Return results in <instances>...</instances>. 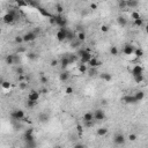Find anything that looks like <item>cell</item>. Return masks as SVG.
I'll return each mask as SVG.
<instances>
[{
  "mask_svg": "<svg viewBox=\"0 0 148 148\" xmlns=\"http://www.w3.org/2000/svg\"><path fill=\"white\" fill-rule=\"evenodd\" d=\"M51 25L53 26H57L59 28H67V19L65 16H63V15H53L51 19H49Z\"/></svg>",
  "mask_w": 148,
  "mask_h": 148,
  "instance_id": "obj_1",
  "label": "cell"
},
{
  "mask_svg": "<svg viewBox=\"0 0 148 148\" xmlns=\"http://www.w3.org/2000/svg\"><path fill=\"white\" fill-rule=\"evenodd\" d=\"M134 51H135V49H134V46L131 44H125L123 48V53L125 56H132L134 53Z\"/></svg>",
  "mask_w": 148,
  "mask_h": 148,
  "instance_id": "obj_13",
  "label": "cell"
},
{
  "mask_svg": "<svg viewBox=\"0 0 148 148\" xmlns=\"http://www.w3.org/2000/svg\"><path fill=\"white\" fill-rule=\"evenodd\" d=\"M73 93H74L73 87H66L65 88V94H66V95H72Z\"/></svg>",
  "mask_w": 148,
  "mask_h": 148,
  "instance_id": "obj_40",
  "label": "cell"
},
{
  "mask_svg": "<svg viewBox=\"0 0 148 148\" xmlns=\"http://www.w3.org/2000/svg\"><path fill=\"white\" fill-rule=\"evenodd\" d=\"M22 42H25V41H23V36H16V37H15V43L21 44Z\"/></svg>",
  "mask_w": 148,
  "mask_h": 148,
  "instance_id": "obj_46",
  "label": "cell"
},
{
  "mask_svg": "<svg viewBox=\"0 0 148 148\" xmlns=\"http://www.w3.org/2000/svg\"><path fill=\"white\" fill-rule=\"evenodd\" d=\"M141 16H140V13L139 12H137V10H133V12L131 13V19L133 21H135V20H138V19H140Z\"/></svg>",
  "mask_w": 148,
  "mask_h": 148,
  "instance_id": "obj_30",
  "label": "cell"
},
{
  "mask_svg": "<svg viewBox=\"0 0 148 148\" xmlns=\"http://www.w3.org/2000/svg\"><path fill=\"white\" fill-rule=\"evenodd\" d=\"M128 71L131 72V74L133 75V78L134 76H138V75H142V74H144V68H142L141 65H134L131 69L128 68Z\"/></svg>",
  "mask_w": 148,
  "mask_h": 148,
  "instance_id": "obj_7",
  "label": "cell"
},
{
  "mask_svg": "<svg viewBox=\"0 0 148 148\" xmlns=\"http://www.w3.org/2000/svg\"><path fill=\"white\" fill-rule=\"evenodd\" d=\"M37 38V35L34 33V31H28L23 35V41L26 43H29V42H34L35 39Z\"/></svg>",
  "mask_w": 148,
  "mask_h": 148,
  "instance_id": "obj_11",
  "label": "cell"
},
{
  "mask_svg": "<svg viewBox=\"0 0 148 148\" xmlns=\"http://www.w3.org/2000/svg\"><path fill=\"white\" fill-rule=\"evenodd\" d=\"M80 44H81V42L78 41V39L75 38V42H74V41H72V44H71V45H72V48L74 49V48H78V46H79Z\"/></svg>",
  "mask_w": 148,
  "mask_h": 148,
  "instance_id": "obj_45",
  "label": "cell"
},
{
  "mask_svg": "<svg viewBox=\"0 0 148 148\" xmlns=\"http://www.w3.org/2000/svg\"><path fill=\"white\" fill-rule=\"evenodd\" d=\"M118 6L120 7V8H126V7H127V4H126V1L125 0H122V1H119L118 2Z\"/></svg>",
  "mask_w": 148,
  "mask_h": 148,
  "instance_id": "obj_44",
  "label": "cell"
},
{
  "mask_svg": "<svg viewBox=\"0 0 148 148\" xmlns=\"http://www.w3.org/2000/svg\"><path fill=\"white\" fill-rule=\"evenodd\" d=\"M50 119V116L46 114V112H41V114L38 115V120L41 123H48Z\"/></svg>",
  "mask_w": 148,
  "mask_h": 148,
  "instance_id": "obj_16",
  "label": "cell"
},
{
  "mask_svg": "<svg viewBox=\"0 0 148 148\" xmlns=\"http://www.w3.org/2000/svg\"><path fill=\"white\" fill-rule=\"evenodd\" d=\"M134 96H135L137 101H138V102H141L142 99L145 98V93H144L142 90H139V91H137V93L134 94Z\"/></svg>",
  "mask_w": 148,
  "mask_h": 148,
  "instance_id": "obj_21",
  "label": "cell"
},
{
  "mask_svg": "<svg viewBox=\"0 0 148 148\" xmlns=\"http://www.w3.org/2000/svg\"><path fill=\"white\" fill-rule=\"evenodd\" d=\"M74 38H76V36H75V35H74V33H73V31H72V30H69V29H68V33H67V41H73V39Z\"/></svg>",
  "mask_w": 148,
  "mask_h": 148,
  "instance_id": "obj_31",
  "label": "cell"
},
{
  "mask_svg": "<svg viewBox=\"0 0 148 148\" xmlns=\"http://www.w3.org/2000/svg\"><path fill=\"white\" fill-rule=\"evenodd\" d=\"M68 79H69V73L67 71H63L60 74H59V80H60L61 82L68 81Z\"/></svg>",
  "mask_w": 148,
  "mask_h": 148,
  "instance_id": "obj_17",
  "label": "cell"
},
{
  "mask_svg": "<svg viewBox=\"0 0 148 148\" xmlns=\"http://www.w3.org/2000/svg\"><path fill=\"white\" fill-rule=\"evenodd\" d=\"M25 134H34V128H28L26 132H25Z\"/></svg>",
  "mask_w": 148,
  "mask_h": 148,
  "instance_id": "obj_52",
  "label": "cell"
},
{
  "mask_svg": "<svg viewBox=\"0 0 148 148\" xmlns=\"http://www.w3.org/2000/svg\"><path fill=\"white\" fill-rule=\"evenodd\" d=\"M71 64V60H69V57H68V55H66V56H64L63 58H61V60H60V66H61V68L63 69H65L67 66Z\"/></svg>",
  "mask_w": 148,
  "mask_h": 148,
  "instance_id": "obj_15",
  "label": "cell"
},
{
  "mask_svg": "<svg viewBox=\"0 0 148 148\" xmlns=\"http://www.w3.org/2000/svg\"><path fill=\"white\" fill-rule=\"evenodd\" d=\"M134 55H135L137 58H141L144 56V50L141 48H138V49H135V51H134Z\"/></svg>",
  "mask_w": 148,
  "mask_h": 148,
  "instance_id": "obj_29",
  "label": "cell"
},
{
  "mask_svg": "<svg viewBox=\"0 0 148 148\" xmlns=\"http://www.w3.org/2000/svg\"><path fill=\"white\" fill-rule=\"evenodd\" d=\"M23 140H25V142L35 141V137H34V134H25L23 135Z\"/></svg>",
  "mask_w": 148,
  "mask_h": 148,
  "instance_id": "obj_26",
  "label": "cell"
},
{
  "mask_svg": "<svg viewBox=\"0 0 148 148\" xmlns=\"http://www.w3.org/2000/svg\"><path fill=\"white\" fill-rule=\"evenodd\" d=\"M137 139H138V135H137L135 133H131L130 135H128V140H130V141H132V142H134Z\"/></svg>",
  "mask_w": 148,
  "mask_h": 148,
  "instance_id": "obj_42",
  "label": "cell"
},
{
  "mask_svg": "<svg viewBox=\"0 0 148 148\" xmlns=\"http://www.w3.org/2000/svg\"><path fill=\"white\" fill-rule=\"evenodd\" d=\"M53 148H61V146H59V145H57V146H55Z\"/></svg>",
  "mask_w": 148,
  "mask_h": 148,
  "instance_id": "obj_58",
  "label": "cell"
},
{
  "mask_svg": "<svg viewBox=\"0 0 148 148\" xmlns=\"http://www.w3.org/2000/svg\"><path fill=\"white\" fill-rule=\"evenodd\" d=\"M76 131H78V133H79V135H82V133H83V126L81 125V124H78V125H76Z\"/></svg>",
  "mask_w": 148,
  "mask_h": 148,
  "instance_id": "obj_41",
  "label": "cell"
},
{
  "mask_svg": "<svg viewBox=\"0 0 148 148\" xmlns=\"http://www.w3.org/2000/svg\"><path fill=\"white\" fill-rule=\"evenodd\" d=\"M41 81H42V83H48V78H46V76H44V75H42Z\"/></svg>",
  "mask_w": 148,
  "mask_h": 148,
  "instance_id": "obj_53",
  "label": "cell"
},
{
  "mask_svg": "<svg viewBox=\"0 0 148 148\" xmlns=\"http://www.w3.org/2000/svg\"><path fill=\"white\" fill-rule=\"evenodd\" d=\"M37 103H38V102L29 101V99H27V102H26V106L28 108V109H33V108H35V106L37 105Z\"/></svg>",
  "mask_w": 148,
  "mask_h": 148,
  "instance_id": "obj_27",
  "label": "cell"
},
{
  "mask_svg": "<svg viewBox=\"0 0 148 148\" xmlns=\"http://www.w3.org/2000/svg\"><path fill=\"white\" fill-rule=\"evenodd\" d=\"M126 4H127V7L128 8H137V7L139 6V2L135 1V0H127L126 1Z\"/></svg>",
  "mask_w": 148,
  "mask_h": 148,
  "instance_id": "obj_19",
  "label": "cell"
},
{
  "mask_svg": "<svg viewBox=\"0 0 148 148\" xmlns=\"http://www.w3.org/2000/svg\"><path fill=\"white\" fill-rule=\"evenodd\" d=\"M133 23H134V26H135V27H139V28H140V27L144 26V19L140 17V19H138V20L133 21Z\"/></svg>",
  "mask_w": 148,
  "mask_h": 148,
  "instance_id": "obj_35",
  "label": "cell"
},
{
  "mask_svg": "<svg viewBox=\"0 0 148 148\" xmlns=\"http://www.w3.org/2000/svg\"><path fill=\"white\" fill-rule=\"evenodd\" d=\"M117 23L120 27H125L126 25H127V20H126L124 16H118L117 17Z\"/></svg>",
  "mask_w": 148,
  "mask_h": 148,
  "instance_id": "obj_22",
  "label": "cell"
},
{
  "mask_svg": "<svg viewBox=\"0 0 148 148\" xmlns=\"http://www.w3.org/2000/svg\"><path fill=\"white\" fill-rule=\"evenodd\" d=\"M99 78H101L102 80H104L105 82H109V81H111L112 80V76H111V74H109V73H102L101 75H99Z\"/></svg>",
  "mask_w": 148,
  "mask_h": 148,
  "instance_id": "obj_20",
  "label": "cell"
},
{
  "mask_svg": "<svg viewBox=\"0 0 148 148\" xmlns=\"http://www.w3.org/2000/svg\"><path fill=\"white\" fill-rule=\"evenodd\" d=\"M16 73H17V75H25V71H23L22 67H17V68H16Z\"/></svg>",
  "mask_w": 148,
  "mask_h": 148,
  "instance_id": "obj_49",
  "label": "cell"
},
{
  "mask_svg": "<svg viewBox=\"0 0 148 148\" xmlns=\"http://www.w3.org/2000/svg\"><path fill=\"white\" fill-rule=\"evenodd\" d=\"M90 8L91 9H96V8H97V5H96V4H90Z\"/></svg>",
  "mask_w": 148,
  "mask_h": 148,
  "instance_id": "obj_54",
  "label": "cell"
},
{
  "mask_svg": "<svg viewBox=\"0 0 148 148\" xmlns=\"http://www.w3.org/2000/svg\"><path fill=\"white\" fill-rule=\"evenodd\" d=\"M114 142H115L116 145H118V146H123V145L126 142L125 135H124L123 133H117V134H115V137H114Z\"/></svg>",
  "mask_w": 148,
  "mask_h": 148,
  "instance_id": "obj_8",
  "label": "cell"
},
{
  "mask_svg": "<svg viewBox=\"0 0 148 148\" xmlns=\"http://www.w3.org/2000/svg\"><path fill=\"white\" fill-rule=\"evenodd\" d=\"M118 49H117V46H115V45H112L111 48H110V53H111V56H114V57H116V56L118 55Z\"/></svg>",
  "mask_w": 148,
  "mask_h": 148,
  "instance_id": "obj_33",
  "label": "cell"
},
{
  "mask_svg": "<svg viewBox=\"0 0 148 148\" xmlns=\"http://www.w3.org/2000/svg\"><path fill=\"white\" fill-rule=\"evenodd\" d=\"M25 148H37V142L35 141H30V142H25Z\"/></svg>",
  "mask_w": 148,
  "mask_h": 148,
  "instance_id": "obj_28",
  "label": "cell"
},
{
  "mask_svg": "<svg viewBox=\"0 0 148 148\" xmlns=\"http://www.w3.org/2000/svg\"><path fill=\"white\" fill-rule=\"evenodd\" d=\"M16 20H17V14H16V12L13 9L8 10V12L2 16V21H4L6 25H13Z\"/></svg>",
  "mask_w": 148,
  "mask_h": 148,
  "instance_id": "obj_2",
  "label": "cell"
},
{
  "mask_svg": "<svg viewBox=\"0 0 148 148\" xmlns=\"http://www.w3.org/2000/svg\"><path fill=\"white\" fill-rule=\"evenodd\" d=\"M88 73H89V76L90 78H94L97 75V69L96 68H90L89 71H88Z\"/></svg>",
  "mask_w": 148,
  "mask_h": 148,
  "instance_id": "obj_38",
  "label": "cell"
},
{
  "mask_svg": "<svg viewBox=\"0 0 148 148\" xmlns=\"http://www.w3.org/2000/svg\"><path fill=\"white\" fill-rule=\"evenodd\" d=\"M147 148H148V146H147Z\"/></svg>",
  "mask_w": 148,
  "mask_h": 148,
  "instance_id": "obj_59",
  "label": "cell"
},
{
  "mask_svg": "<svg viewBox=\"0 0 148 148\" xmlns=\"http://www.w3.org/2000/svg\"><path fill=\"white\" fill-rule=\"evenodd\" d=\"M101 31L102 33H108V31H109V27L106 25H102L101 26Z\"/></svg>",
  "mask_w": 148,
  "mask_h": 148,
  "instance_id": "obj_47",
  "label": "cell"
},
{
  "mask_svg": "<svg viewBox=\"0 0 148 148\" xmlns=\"http://www.w3.org/2000/svg\"><path fill=\"white\" fill-rule=\"evenodd\" d=\"M67 33H68V29L67 28H59V30L56 34V38L58 42H64L67 38Z\"/></svg>",
  "mask_w": 148,
  "mask_h": 148,
  "instance_id": "obj_5",
  "label": "cell"
},
{
  "mask_svg": "<svg viewBox=\"0 0 148 148\" xmlns=\"http://www.w3.org/2000/svg\"><path fill=\"white\" fill-rule=\"evenodd\" d=\"M88 65H89L91 68H97L98 66H101V65H102V63H101V61H99L96 57H93V58L90 59L89 63H88Z\"/></svg>",
  "mask_w": 148,
  "mask_h": 148,
  "instance_id": "obj_14",
  "label": "cell"
},
{
  "mask_svg": "<svg viewBox=\"0 0 148 148\" xmlns=\"http://www.w3.org/2000/svg\"><path fill=\"white\" fill-rule=\"evenodd\" d=\"M145 31H146V33L148 34V25L146 26V28H145Z\"/></svg>",
  "mask_w": 148,
  "mask_h": 148,
  "instance_id": "obj_57",
  "label": "cell"
},
{
  "mask_svg": "<svg viewBox=\"0 0 148 148\" xmlns=\"http://www.w3.org/2000/svg\"><path fill=\"white\" fill-rule=\"evenodd\" d=\"M56 10H57V13H58L59 15L63 14V12H64V7H63V5H61V4H57V5H56Z\"/></svg>",
  "mask_w": 148,
  "mask_h": 148,
  "instance_id": "obj_36",
  "label": "cell"
},
{
  "mask_svg": "<svg viewBox=\"0 0 148 148\" xmlns=\"http://www.w3.org/2000/svg\"><path fill=\"white\" fill-rule=\"evenodd\" d=\"M86 37H87L86 36V33H83V31H79V33L76 34V39L80 41L81 43H83L86 41Z\"/></svg>",
  "mask_w": 148,
  "mask_h": 148,
  "instance_id": "obj_23",
  "label": "cell"
},
{
  "mask_svg": "<svg viewBox=\"0 0 148 148\" xmlns=\"http://www.w3.org/2000/svg\"><path fill=\"white\" fill-rule=\"evenodd\" d=\"M16 5H17L19 7H25V6H28V2H27V1H22V0H17Z\"/></svg>",
  "mask_w": 148,
  "mask_h": 148,
  "instance_id": "obj_43",
  "label": "cell"
},
{
  "mask_svg": "<svg viewBox=\"0 0 148 148\" xmlns=\"http://www.w3.org/2000/svg\"><path fill=\"white\" fill-rule=\"evenodd\" d=\"M37 9H38V12L41 13V14L43 15V16H46V17H49V19H51V17L53 16L52 14H50V13L48 12V10H45L44 8H42V7H38V8H37Z\"/></svg>",
  "mask_w": 148,
  "mask_h": 148,
  "instance_id": "obj_25",
  "label": "cell"
},
{
  "mask_svg": "<svg viewBox=\"0 0 148 148\" xmlns=\"http://www.w3.org/2000/svg\"><path fill=\"white\" fill-rule=\"evenodd\" d=\"M28 59H30V60H36L37 58H38V56H37V53L35 52H28Z\"/></svg>",
  "mask_w": 148,
  "mask_h": 148,
  "instance_id": "obj_37",
  "label": "cell"
},
{
  "mask_svg": "<svg viewBox=\"0 0 148 148\" xmlns=\"http://www.w3.org/2000/svg\"><path fill=\"white\" fill-rule=\"evenodd\" d=\"M58 64H59V61L57 60V59H52L51 63H50V66L51 67H56V66H58Z\"/></svg>",
  "mask_w": 148,
  "mask_h": 148,
  "instance_id": "obj_48",
  "label": "cell"
},
{
  "mask_svg": "<svg viewBox=\"0 0 148 148\" xmlns=\"http://www.w3.org/2000/svg\"><path fill=\"white\" fill-rule=\"evenodd\" d=\"M39 93H42V94H46L48 93V89H45V88H43V89L39 91Z\"/></svg>",
  "mask_w": 148,
  "mask_h": 148,
  "instance_id": "obj_56",
  "label": "cell"
},
{
  "mask_svg": "<svg viewBox=\"0 0 148 148\" xmlns=\"http://www.w3.org/2000/svg\"><path fill=\"white\" fill-rule=\"evenodd\" d=\"M39 97H41V93L37 90H30L28 94V97L27 99H29V101H35V102H38Z\"/></svg>",
  "mask_w": 148,
  "mask_h": 148,
  "instance_id": "obj_10",
  "label": "cell"
},
{
  "mask_svg": "<svg viewBox=\"0 0 148 148\" xmlns=\"http://www.w3.org/2000/svg\"><path fill=\"white\" fill-rule=\"evenodd\" d=\"M123 102H124V103H126V104H137V103H139V102L137 101L134 94H133V95H126V96H124V97H123Z\"/></svg>",
  "mask_w": 148,
  "mask_h": 148,
  "instance_id": "obj_12",
  "label": "cell"
},
{
  "mask_svg": "<svg viewBox=\"0 0 148 148\" xmlns=\"http://www.w3.org/2000/svg\"><path fill=\"white\" fill-rule=\"evenodd\" d=\"M19 87H20V89H22V90H25L26 88H27V83L23 81V82H20L19 83Z\"/></svg>",
  "mask_w": 148,
  "mask_h": 148,
  "instance_id": "obj_50",
  "label": "cell"
},
{
  "mask_svg": "<svg viewBox=\"0 0 148 148\" xmlns=\"http://www.w3.org/2000/svg\"><path fill=\"white\" fill-rule=\"evenodd\" d=\"M105 112H104V110L102 109H97L94 111V119L96 120V122H102V120L105 119Z\"/></svg>",
  "mask_w": 148,
  "mask_h": 148,
  "instance_id": "obj_6",
  "label": "cell"
},
{
  "mask_svg": "<svg viewBox=\"0 0 148 148\" xmlns=\"http://www.w3.org/2000/svg\"><path fill=\"white\" fill-rule=\"evenodd\" d=\"M5 60H6L7 65H13L14 63H16V61H17V59L15 58V55H8Z\"/></svg>",
  "mask_w": 148,
  "mask_h": 148,
  "instance_id": "obj_18",
  "label": "cell"
},
{
  "mask_svg": "<svg viewBox=\"0 0 148 148\" xmlns=\"http://www.w3.org/2000/svg\"><path fill=\"white\" fill-rule=\"evenodd\" d=\"M82 120H83V124L94 123V122H95V119H94V112L87 111L86 114H83V116H82Z\"/></svg>",
  "mask_w": 148,
  "mask_h": 148,
  "instance_id": "obj_9",
  "label": "cell"
},
{
  "mask_svg": "<svg viewBox=\"0 0 148 148\" xmlns=\"http://www.w3.org/2000/svg\"><path fill=\"white\" fill-rule=\"evenodd\" d=\"M79 72L81 74H85V73H87L88 72V68H87V65H83V64H81V65H79Z\"/></svg>",
  "mask_w": 148,
  "mask_h": 148,
  "instance_id": "obj_32",
  "label": "cell"
},
{
  "mask_svg": "<svg viewBox=\"0 0 148 148\" xmlns=\"http://www.w3.org/2000/svg\"><path fill=\"white\" fill-rule=\"evenodd\" d=\"M10 86H12V85H10V82H9V81H4V80H2V81H1V87L4 88L5 90L9 89V88H10Z\"/></svg>",
  "mask_w": 148,
  "mask_h": 148,
  "instance_id": "obj_34",
  "label": "cell"
},
{
  "mask_svg": "<svg viewBox=\"0 0 148 148\" xmlns=\"http://www.w3.org/2000/svg\"><path fill=\"white\" fill-rule=\"evenodd\" d=\"M78 56L80 57V60H81V64L83 65H86V64H88L90 61V59L93 58V55L90 53L89 50L87 49H81L78 52Z\"/></svg>",
  "mask_w": 148,
  "mask_h": 148,
  "instance_id": "obj_3",
  "label": "cell"
},
{
  "mask_svg": "<svg viewBox=\"0 0 148 148\" xmlns=\"http://www.w3.org/2000/svg\"><path fill=\"white\" fill-rule=\"evenodd\" d=\"M144 80H145L144 74H142V75H138V76H134V81H135L137 83H141Z\"/></svg>",
  "mask_w": 148,
  "mask_h": 148,
  "instance_id": "obj_39",
  "label": "cell"
},
{
  "mask_svg": "<svg viewBox=\"0 0 148 148\" xmlns=\"http://www.w3.org/2000/svg\"><path fill=\"white\" fill-rule=\"evenodd\" d=\"M39 31H41V30H39V28H36V29L34 30V33L36 34V35H38V34H39Z\"/></svg>",
  "mask_w": 148,
  "mask_h": 148,
  "instance_id": "obj_55",
  "label": "cell"
},
{
  "mask_svg": "<svg viewBox=\"0 0 148 148\" xmlns=\"http://www.w3.org/2000/svg\"><path fill=\"white\" fill-rule=\"evenodd\" d=\"M73 148H87V146L86 145H83V144H75Z\"/></svg>",
  "mask_w": 148,
  "mask_h": 148,
  "instance_id": "obj_51",
  "label": "cell"
},
{
  "mask_svg": "<svg viewBox=\"0 0 148 148\" xmlns=\"http://www.w3.org/2000/svg\"><path fill=\"white\" fill-rule=\"evenodd\" d=\"M96 133H97L98 137H105L108 134V128L106 127H99Z\"/></svg>",
  "mask_w": 148,
  "mask_h": 148,
  "instance_id": "obj_24",
  "label": "cell"
},
{
  "mask_svg": "<svg viewBox=\"0 0 148 148\" xmlns=\"http://www.w3.org/2000/svg\"><path fill=\"white\" fill-rule=\"evenodd\" d=\"M10 117H12V119H14V120H23L26 118V115H25V111H23V110L16 109V110H13L12 111Z\"/></svg>",
  "mask_w": 148,
  "mask_h": 148,
  "instance_id": "obj_4",
  "label": "cell"
}]
</instances>
